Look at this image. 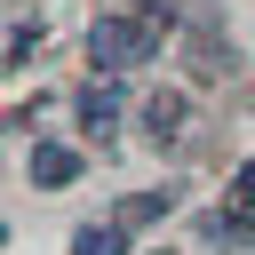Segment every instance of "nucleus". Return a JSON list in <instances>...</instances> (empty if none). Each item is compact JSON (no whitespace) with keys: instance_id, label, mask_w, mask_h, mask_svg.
<instances>
[{"instance_id":"obj_4","label":"nucleus","mask_w":255,"mask_h":255,"mask_svg":"<svg viewBox=\"0 0 255 255\" xmlns=\"http://www.w3.org/2000/svg\"><path fill=\"white\" fill-rule=\"evenodd\" d=\"M80 120H88V128L104 135V128L120 120V96H112V88H80Z\"/></svg>"},{"instance_id":"obj_3","label":"nucleus","mask_w":255,"mask_h":255,"mask_svg":"<svg viewBox=\"0 0 255 255\" xmlns=\"http://www.w3.org/2000/svg\"><path fill=\"white\" fill-rule=\"evenodd\" d=\"M72 255H128V231H112V223H88V231H72Z\"/></svg>"},{"instance_id":"obj_2","label":"nucleus","mask_w":255,"mask_h":255,"mask_svg":"<svg viewBox=\"0 0 255 255\" xmlns=\"http://www.w3.org/2000/svg\"><path fill=\"white\" fill-rule=\"evenodd\" d=\"M72 175H80V151H64V143H40V151H32V183H40V191H64Z\"/></svg>"},{"instance_id":"obj_7","label":"nucleus","mask_w":255,"mask_h":255,"mask_svg":"<svg viewBox=\"0 0 255 255\" xmlns=\"http://www.w3.org/2000/svg\"><path fill=\"white\" fill-rule=\"evenodd\" d=\"M231 199H239V207H255V159L239 167V183H231Z\"/></svg>"},{"instance_id":"obj_1","label":"nucleus","mask_w":255,"mask_h":255,"mask_svg":"<svg viewBox=\"0 0 255 255\" xmlns=\"http://www.w3.org/2000/svg\"><path fill=\"white\" fill-rule=\"evenodd\" d=\"M151 48H159V16H96V32H88L96 72H135Z\"/></svg>"},{"instance_id":"obj_6","label":"nucleus","mask_w":255,"mask_h":255,"mask_svg":"<svg viewBox=\"0 0 255 255\" xmlns=\"http://www.w3.org/2000/svg\"><path fill=\"white\" fill-rule=\"evenodd\" d=\"M167 199H175V191H143V199H128V207H120V223H143V215H167Z\"/></svg>"},{"instance_id":"obj_8","label":"nucleus","mask_w":255,"mask_h":255,"mask_svg":"<svg viewBox=\"0 0 255 255\" xmlns=\"http://www.w3.org/2000/svg\"><path fill=\"white\" fill-rule=\"evenodd\" d=\"M159 255H167V247H159Z\"/></svg>"},{"instance_id":"obj_5","label":"nucleus","mask_w":255,"mask_h":255,"mask_svg":"<svg viewBox=\"0 0 255 255\" xmlns=\"http://www.w3.org/2000/svg\"><path fill=\"white\" fill-rule=\"evenodd\" d=\"M143 120H151V135L167 143V135L183 128V96H151V112H143Z\"/></svg>"}]
</instances>
